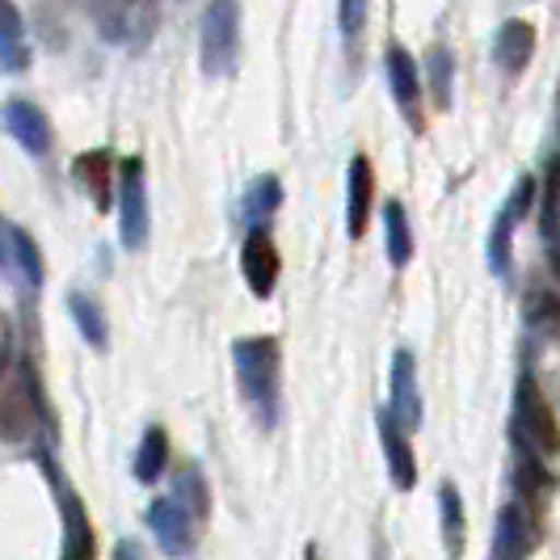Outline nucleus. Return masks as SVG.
I'll return each instance as SVG.
<instances>
[{
    "label": "nucleus",
    "mask_w": 560,
    "mask_h": 560,
    "mask_svg": "<svg viewBox=\"0 0 560 560\" xmlns=\"http://www.w3.org/2000/svg\"><path fill=\"white\" fill-rule=\"evenodd\" d=\"M13 275L26 282L30 291L43 287V257H38L34 241H30L22 228H13Z\"/></svg>",
    "instance_id": "24"
},
{
    "label": "nucleus",
    "mask_w": 560,
    "mask_h": 560,
    "mask_svg": "<svg viewBox=\"0 0 560 560\" xmlns=\"http://www.w3.org/2000/svg\"><path fill=\"white\" fill-rule=\"evenodd\" d=\"M30 47L26 26H22V9L13 0H0V72H26Z\"/></svg>",
    "instance_id": "15"
},
{
    "label": "nucleus",
    "mask_w": 560,
    "mask_h": 560,
    "mask_svg": "<svg viewBox=\"0 0 560 560\" xmlns=\"http://www.w3.org/2000/svg\"><path fill=\"white\" fill-rule=\"evenodd\" d=\"M4 127H9V136L22 143L30 156H47V152H51V122H47V114L38 110L34 102H26V97L4 102Z\"/></svg>",
    "instance_id": "10"
},
{
    "label": "nucleus",
    "mask_w": 560,
    "mask_h": 560,
    "mask_svg": "<svg viewBox=\"0 0 560 560\" xmlns=\"http://www.w3.org/2000/svg\"><path fill=\"white\" fill-rule=\"evenodd\" d=\"M532 202H535V177H518L514 195H510V202L498 211V224L489 232V270H493L498 279H510V241H514L518 220L532 211Z\"/></svg>",
    "instance_id": "7"
},
{
    "label": "nucleus",
    "mask_w": 560,
    "mask_h": 560,
    "mask_svg": "<svg viewBox=\"0 0 560 560\" xmlns=\"http://www.w3.org/2000/svg\"><path fill=\"white\" fill-rule=\"evenodd\" d=\"M532 320L539 329H548L552 337H560V300L552 291H539L532 300Z\"/></svg>",
    "instance_id": "27"
},
{
    "label": "nucleus",
    "mask_w": 560,
    "mask_h": 560,
    "mask_svg": "<svg viewBox=\"0 0 560 560\" xmlns=\"http://www.w3.org/2000/svg\"><path fill=\"white\" fill-rule=\"evenodd\" d=\"M384 228H388V261H393L396 270L409 266V257H413V232H409V211L396 198L384 202Z\"/></svg>",
    "instance_id": "21"
},
{
    "label": "nucleus",
    "mask_w": 560,
    "mask_h": 560,
    "mask_svg": "<svg viewBox=\"0 0 560 560\" xmlns=\"http://www.w3.org/2000/svg\"><path fill=\"white\" fill-rule=\"evenodd\" d=\"M493 56H498V63H502V72L518 77L535 56V26L532 22H523V18L502 22L498 38H493Z\"/></svg>",
    "instance_id": "14"
},
{
    "label": "nucleus",
    "mask_w": 560,
    "mask_h": 560,
    "mask_svg": "<svg viewBox=\"0 0 560 560\" xmlns=\"http://www.w3.org/2000/svg\"><path fill=\"white\" fill-rule=\"evenodd\" d=\"M131 468H136V480H140V485H156V480L165 477V468H168V434L161 430V425H148V430H143L140 451H136Z\"/></svg>",
    "instance_id": "18"
},
{
    "label": "nucleus",
    "mask_w": 560,
    "mask_h": 560,
    "mask_svg": "<svg viewBox=\"0 0 560 560\" xmlns=\"http://www.w3.org/2000/svg\"><path fill=\"white\" fill-rule=\"evenodd\" d=\"M152 232V207H148V177L140 156H127L118 165V236L127 249H143Z\"/></svg>",
    "instance_id": "5"
},
{
    "label": "nucleus",
    "mask_w": 560,
    "mask_h": 560,
    "mask_svg": "<svg viewBox=\"0 0 560 560\" xmlns=\"http://www.w3.org/2000/svg\"><path fill=\"white\" fill-rule=\"evenodd\" d=\"M279 202H282L279 177H257V182H253V195L245 198V215H249V220H261V215H270Z\"/></svg>",
    "instance_id": "25"
},
{
    "label": "nucleus",
    "mask_w": 560,
    "mask_h": 560,
    "mask_svg": "<svg viewBox=\"0 0 560 560\" xmlns=\"http://www.w3.org/2000/svg\"><path fill=\"white\" fill-rule=\"evenodd\" d=\"M532 544H535L532 514L518 502H510L498 514V560H523L532 552Z\"/></svg>",
    "instance_id": "16"
},
{
    "label": "nucleus",
    "mask_w": 560,
    "mask_h": 560,
    "mask_svg": "<svg viewBox=\"0 0 560 560\" xmlns=\"http://www.w3.org/2000/svg\"><path fill=\"white\" fill-rule=\"evenodd\" d=\"M384 68H388V89H393L405 122H409L413 131H425V118H421V77H418L413 56H409L400 43H393L388 56H384Z\"/></svg>",
    "instance_id": "9"
},
{
    "label": "nucleus",
    "mask_w": 560,
    "mask_h": 560,
    "mask_svg": "<svg viewBox=\"0 0 560 560\" xmlns=\"http://www.w3.org/2000/svg\"><path fill=\"white\" fill-rule=\"evenodd\" d=\"M232 366H236V384L257 421L270 430L279 421V341L275 337H241L232 346Z\"/></svg>",
    "instance_id": "1"
},
{
    "label": "nucleus",
    "mask_w": 560,
    "mask_h": 560,
    "mask_svg": "<svg viewBox=\"0 0 560 560\" xmlns=\"http://www.w3.org/2000/svg\"><path fill=\"white\" fill-rule=\"evenodd\" d=\"M198 56L207 77H228L241 56V0H207L198 26Z\"/></svg>",
    "instance_id": "2"
},
{
    "label": "nucleus",
    "mask_w": 560,
    "mask_h": 560,
    "mask_svg": "<svg viewBox=\"0 0 560 560\" xmlns=\"http://www.w3.org/2000/svg\"><path fill=\"white\" fill-rule=\"evenodd\" d=\"M371 202H375V168L366 156L350 161V198H346V232L350 241H363L371 224Z\"/></svg>",
    "instance_id": "12"
},
{
    "label": "nucleus",
    "mask_w": 560,
    "mask_h": 560,
    "mask_svg": "<svg viewBox=\"0 0 560 560\" xmlns=\"http://www.w3.org/2000/svg\"><path fill=\"white\" fill-rule=\"evenodd\" d=\"M114 560H148V557H143V548L136 539H122V544L114 548Z\"/></svg>",
    "instance_id": "29"
},
{
    "label": "nucleus",
    "mask_w": 560,
    "mask_h": 560,
    "mask_svg": "<svg viewBox=\"0 0 560 560\" xmlns=\"http://www.w3.org/2000/svg\"><path fill=\"white\" fill-rule=\"evenodd\" d=\"M439 510H443V539H447V552L459 557L464 552V502H459V489L443 485L439 489Z\"/></svg>",
    "instance_id": "23"
},
{
    "label": "nucleus",
    "mask_w": 560,
    "mask_h": 560,
    "mask_svg": "<svg viewBox=\"0 0 560 560\" xmlns=\"http://www.w3.org/2000/svg\"><path fill=\"white\" fill-rule=\"evenodd\" d=\"M68 308H72V320H77V329H81V337L93 346V350H106V346H110L106 316H102V308H97L84 291H72V295H68Z\"/></svg>",
    "instance_id": "19"
},
{
    "label": "nucleus",
    "mask_w": 560,
    "mask_h": 560,
    "mask_svg": "<svg viewBox=\"0 0 560 560\" xmlns=\"http://www.w3.org/2000/svg\"><path fill=\"white\" fill-rule=\"evenodd\" d=\"M0 270L13 275V228L0 220Z\"/></svg>",
    "instance_id": "28"
},
{
    "label": "nucleus",
    "mask_w": 560,
    "mask_h": 560,
    "mask_svg": "<svg viewBox=\"0 0 560 560\" xmlns=\"http://www.w3.org/2000/svg\"><path fill=\"white\" fill-rule=\"evenodd\" d=\"M366 13H371V0H337V26H341V34L346 38L363 34Z\"/></svg>",
    "instance_id": "26"
},
{
    "label": "nucleus",
    "mask_w": 560,
    "mask_h": 560,
    "mask_svg": "<svg viewBox=\"0 0 560 560\" xmlns=\"http://www.w3.org/2000/svg\"><path fill=\"white\" fill-rule=\"evenodd\" d=\"M380 443L388 451V472H393V485L396 489H413L418 485V459H413V447H409V434L396 425V418L384 409L380 413Z\"/></svg>",
    "instance_id": "13"
},
{
    "label": "nucleus",
    "mask_w": 560,
    "mask_h": 560,
    "mask_svg": "<svg viewBox=\"0 0 560 560\" xmlns=\"http://www.w3.org/2000/svg\"><path fill=\"white\" fill-rule=\"evenodd\" d=\"M173 498L186 505L198 523H207V514H211V493H207V477L198 472L195 464L177 468V477H173Z\"/></svg>",
    "instance_id": "20"
},
{
    "label": "nucleus",
    "mask_w": 560,
    "mask_h": 560,
    "mask_svg": "<svg viewBox=\"0 0 560 560\" xmlns=\"http://www.w3.org/2000/svg\"><path fill=\"white\" fill-rule=\"evenodd\" d=\"M514 439L535 455H557L560 451V425L552 405L544 400L539 384L532 375L518 380V396H514Z\"/></svg>",
    "instance_id": "3"
},
{
    "label": "nucleus",
    "mask_w": 560,
    "mask_h": 560,
    "mask_svg": "<svg viewBox=\"0 0 560 560\" xmlns=\"http://www.w3.org/2000/svg\"><path fill=\"white\" fill-rule=\"evenodd\" d=\"M148 527H152V535H156V544H161L165 557H190L202 523H198L195 514L177 502L173 493H161L156 502L148 505Z\"/></svg>",
    "instance_id": "6"
},
{
    "label": "nucleus",
    "mask_w": 560,
    "mask_h": 560,
    "mask_svg": "<svg viewBox=\"0 0 560 560\" xmlns=\"http://www.w3.org/2000/svg\"><path fill=\"white\" fill-rule=\"evenodd\" d=\"M241 275H245V282H249V291L257 295V300H270V295H275L279 275H282V261H279V249H275V241H270L266 228H253L249 236H245Z\"/></svg>",
    "instance_id": "8"
},
{
    "label": "nucleus",
    "mask_w": 560,
    "mask_h": 560,
    "mask_svg": "<svg viewBox=\"0 0 560 560\" xmlns=\"http://www.w3.org/2000/svg\"><path fill=\"white\" fill-rule=\"evenodd\" d=\"M4 371H9V346L0 341V388H4Z\"/></svg>",
    "instance_id": "30"
},
{
    "label": "nucleus",
    "mask_w": 560,
    "mask_h": 560,
    "mask_svg": "<svg viewBox=\"0 0 560 560\" xmlns=\"http://www.w3.org/2000/svg\"><path fill=\"white\" fill-rule=\"evenodd\" d=\"M34 421H47V405L38 396V380L30 366H18V375L0 388V439L26 443L34 434Z\"/></svg>",
    "instance_id": "4"
},
{
    "label": "nucleus",
    "mask_w": 560,
    "mask_h": 560,
    "mask_svg": "<svg viewBox=\"0 0 560 560\" xmlns=\"http://www.w3.org/2000/svg\"><path fill=\"white\" fill-rule=\"evenodd\" d=\"M400 430H418L421 425V393H418V363L409 350L393 354V409Z\"/></svg>",
    "instance_id": "11"
},
{
    "label": "nucleus",
    "mask_w": 560,
    "mask_h": 560,
    "mask_svg": "<svg viewBox=\"0 0 560 560\" xmlns=\"http://www.w3.org/2000/svg\"><path fill=\"white\" fill-rule=\"evenodd\" d=\"M110 168H114L110 152H102V148H97V152H81L77 165H72L77 182H81V190L97 202V211L110 207Z\"/></svg>",
    "instance_id": "17"
},
{
    "label": "nucleus",
    "mask_w": 560,
    "mask_h": 560,
    "mask_svg": "<svg viewBox=\"0 0 560 560\" xmlns=\"http://www.w3.org/2000/svg\"><path fill=\"white\" fill-rule=\"evenodd\" d=\"M308 560H316V548H308Z\"/></svg>",
    "instance_id": "31"
},
{
    "label": "nucleus",
    "mask_w": 560,
    "mask_h": 560,
    "mask_svg": "<svg viewBox=\"0 0 560 560\" xmlns=\"http://www.w3.org/2000/svg\"><path fill=\"white\" fill-rule=\"evenodd\" d=\"M425 77H430V93H434V106L447 110L451 106V81H455V59H451L447 47H430L425 56Z\"/></svg>",
    "instance_id": "22"
}]
</instances>
